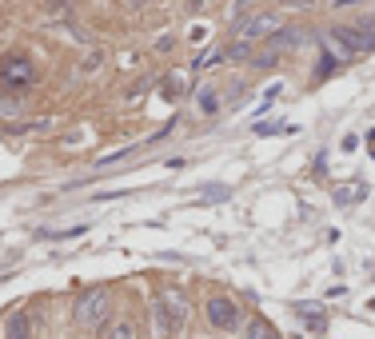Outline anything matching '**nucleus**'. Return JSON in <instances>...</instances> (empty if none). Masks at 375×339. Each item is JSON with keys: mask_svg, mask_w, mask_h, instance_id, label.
Instances as JSON below:
<instances>
[{"mask_svg": "<svg viewBox=\"0 0 375 339\" xmlns=\"http://www.w3.org/2000/svg\"><path fill=\"white\" fill-rule=\"evenodd\" d=\"M348 4H360V0H339V8H348Z\"/></svg>", "mask_w": 375, "mask_h": 339, "instance_id": "nucleus-21", "label": "nucleus"}, {"mask_svg": "<svg viewBox=\"0 0 375 339\" xmlns=\"http://www.w3.org/2000/svg\"><path fill=\"white\" fill-rule=\"evenodd\" d=\"M204 315H208V327L212 331H239L244 327V312L236 307V300H228V295H212V300L204 303Z\"/></svg>", "mask_w": 375, "mask_h": 339, "instance_id": "nucleus-4", "label": "nucleus"}, {"mask_svg": "<svg viewBox=\"0 0 375 339\" xmlns=\"http://www.w3.org/2000/svg\"><path fill=\"white\" fill-rule=\"evenodd\" d=\"M88 228H68V231H40V240H76V236H84Z\"/></svg>", "mask_w": 375, "mask_h": 339, "instance_id": "nucleus-15", "label": "nucleus"}, {"mask_svg": "<svg viewBox=\"0 0 375 339\" xmlns=\"http://www.w3.org/2000/svg\"><path fill=\"white\" fill-rule=\"evenodd\" d=\"M152 319H156V327H160V335H180L188 327V319H192V307H188V300L180 295V291H164L160 300L152 303Z\"/></svg>", "mask_w": 375, "mask_h": 339, "instance_id": "nucleus-2", "label": "nucleus"}, {"mask_svg": "<svg viewBox=\"0 0 375 339\" xmlns=\"http://www.w3.org/2000/svg\"><path fill=\"white\" fill-rule=\"evenodd\" d=\"M296 312H300L303 319H308V324L315 327V331H320V327L327 324V319H324V312H320V307H312V303H300V307H296Z\"/></svg>", "mask_w": 375, "mask_h": 339, "instance_id": "nucleus-11", "label": "nucleus"}, {"mask_svg": "<svg viewBox=\"0 0 375 339\" xmlns=\"http://www.w3.org/2000/svg\"><path fill=\"white\" fill-rule=\"evenodd\" d=\"M327 40L336 44V52L343 56V60L375 52V32H371V28H363V25H339V28L327 32Z\"/></svg>", "mask_w": 375, "mask_h": 339, "instance_id": "nucleus-3", "label": "nucleus"}, {"mask_svg": "<svg viewBox=\"0 0 375 339\" xmlns=\"http://www.w3.org/2000/svg\"><path fill=\"white\" fill-rule=\"evenodd\" d=\"M244 335H248V339H279L272 331V324H268V319H251V324L244 327Z\"/></svg>", "mask_w": 375, "mask_h": 339, "instance_id": "nucleus-10", "label": "nucleus"}, {"mask_svg": "<svg viewBox=\"0 0 375 339\" xmlns=\"http://www.w3.org/2000/svg\"><path fill=\"white\" fill-rule=\"evenodd\" d=\"M0 116H8V120H16V116H25V104H20V100L0 96Z\"/></svg>", "mask_w": 375, "mask_h": 339, "instance_id": "nucleus-12", "label": "nucleus"}, {"mask_svg": "<svg viewBox=\"0 0 375 339\" xmlns=\"http://www.w3.org/2000/svg\"><path fill=\"white\" fill-rule=\"evenodd\" d=\"M104 64V52H88L84 64H80V72H92V68H100Z\"/></svg>", "mask_w": 375, "mask_h": 339, "instance_id": "nucleus-19", "label": "nucleus"}, {"mask_svg": "<svg viewBox=\"0 0 375 339\" xmlns=\"http://www.w3.org/2000/svg\"><path fill=\"white\" fill-rule=\"evenodd\" d=\"M360 196H363L360 184H355V188H339V192H336V204H355Z\"/></svg>", "mask_w": 375, "mask_h": 339, "instance_id": "nucleus-16", "label": "nucleus"}, {"mask_svg": "<svg viewBox=\"0 0 375 339\" xmlns=\"http://www.w3.org/2000/svg\"><path fill=\"white\" fill-rule=\"evenodd\" d=\"M196 100H200V112H216V108H220V96H216V88H200V96H196Z\"/></svg>", "mask_w": 375, "mask_h": 339, "instance_id": "nucleus-13", "label": "nucleus"}, {"mask_svg": "<svg viewBox=\"0 0 375 339\" xmlns=\"http://www.w3.org/2000/svg\"><path fill=\"white\" fill-rule=\"evenodd\" d=\"M32 335V319L28 312H13L8 315V324H4V339H28Z\"/></svg>", "mask_w": 375, "mask_h": 339, "instance_id": "nucleus-8", "label": "nucleus"}, {"mask_svg": "<svg viewBox=\"0 0 375 339\" xmlns=\"http://www.w3.org/2000/svg\"><path fill=\"white\" fill-rule=\"evenodd\" d=\"M224 56H228V52H224V49H212V52H204L200 60H196V68H208V64H216V60H224Z\"/></svg>", "mask_w": 375, "mask_h": 339, "instance_id": "nucleus-18", "label": "nucleus"}, {"mask_svg": "<svg viewBox=\"0 0 375 339\" xmlns=\"http://www.w3.org/2000/svg\"><path fill=\"white\" fill-rule=\"evenodd\" d=\"M124 4H128V8H140V4H144V0H124Z\"/></svg>", "mask_w": 375, "mask_h": 339, "instance_id": "nucleus-20", "label": "nucleus"}, {"mask_svg": "<svg viewBox=\"0 0 375 339\" xmlns=\"http://www.w3.org/2000/svg\"><path fill=\"white\" fill-rule=\"evenodd\" d=\"M275 28H279V16H275V13H260V16H251L248 25H239V40H251V44H256L260 37H272Z\"/></svg>", "mask_w": 375, "mask_h": 339, "instance_id": "nucleus-6", "label": "nucleus"}, {"mask_svg": "<svg viewBox=\"0 0 375 339\" xmlns=\"http://www.w3.org/2000/svg\"><path fill=\"white\" fill-rule=\"evenodd\" d=\"M275 60H279V52H275V49L272 52H260V56H251V64H256V68H272Z\"/></svg>", "mask_w": 375, "mask_h": 339, "instance_id": "nucleus-17", "label": "nucleus"}, {"mask_svg": "<svg viewBox=\"0 0 375 339\" xmlns=\"http://www.w3.org/2000/svg\"><path fill=\"white\" fill-rule=\"evenodd\" d=\"M108 315H112V295H108V288H88V291L76 295L72 324L80 327V331H88V327H104L108 324Z\"/></svg>", "mask_w": 375, "mask_h": 339, "instance_id": "nucleus-1", "label": "nucleus"}, {"mask_svg": "<svg viewBox=\"0 0 375 339\" xmlns=\"http://www.w3.org/2000/svg\"><path fill=\"white\" fill-rule=\"evenodd\" d=\"M0 80L8 88L32 84V64H28V56H8V60L0 64Z\"/></svg>", "mask_w": 375, "mask_h": 339, "instance_id": "nucleus-5", "label": "nucleus"}, {"mask_svg": "<svg viewBox=\"0 0 375 339\" xmlns=\"http://www.w3.org/2000/svg\"><path fill=\"white\" fill-rule=\"evenodd\" d=\"M100 339H136V327H132V319H108L100 327Z\"/></svg>", "mask_w": 375, "mask_h": 339, "instance_id": "nucleus-9", "label": "nucleus"}, {"mask_svg": "<svg viewBox=\"0 0 375 339\" xmlns=\"http://www.w3.org/2000/svg\"><path fill=\"white\" fill-rule=\"evenodd\" d=\"M300 44H308V32H303V28H275L272 32L275 52H291V49H300Z\"/></svg>", "mask_w": 375, "mask_h": 339, "instance_id": "nucleus-7", "label": "nucleus"}, {"mask_svg": "<svg viewBox=\"0 0 375 339\" xmlns=\"http://www.w3.org/2000/svg\"><path fill=\"white\" fill-rule=\"evenodd\" d=\"M228 56H232V60H251V40H236V44L228 49Z\"/></svg>", "mask_w": 375, "mask_h": 339, "instance_id": "nucleus-14", "label": "nucleus"}]
</instances>
